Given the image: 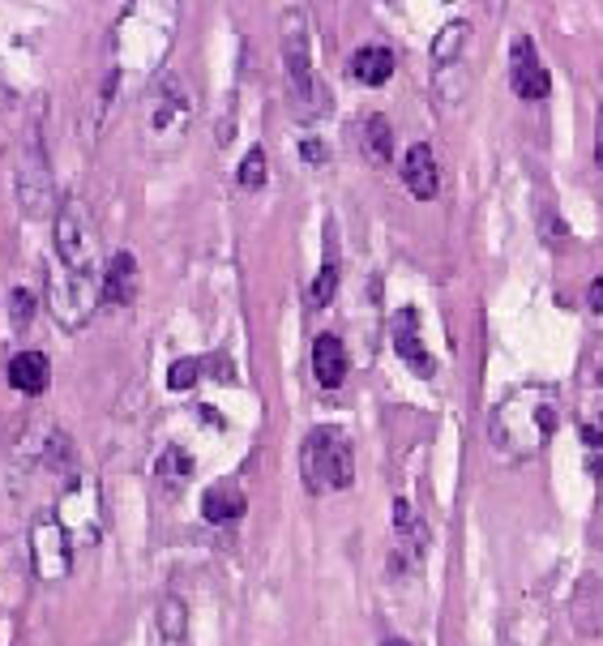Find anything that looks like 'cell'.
I'll return each instance as SVG.
<instances>
[{"label": "cell", "instance_id": "obj_6", "mask_svg": "<svg viewBox=\"0 0 603 646\" xmlns=\"http://www.w3.org/2000/svg\"><path fill=\"white\" fill-rule=\"evenodd\" d=\"M69 548H74V539L56 523V514L35 519V526H31V566L43 582H56V578L69 573Z\"/></svg>", "mask_w": 603, "mask_h": 646}, {"label": "cell", "instance_id": "obj_31", "mask_svg": "<svg viewBox=\"0 0 603 646\" xmlns=\"http://www.w3.org/2000/svg\"><path fill=\"white\" fill-rule=\"evenodd\" d=\"M595 163L603 167V112H600V142H595Z\"/></svg>", "mask_w": 603, "mask_h": 646}, {"label": "cell", "instance_id": "obj_16", "mask_svg": "<svg viewBox=\"0 0 603 646\" xmlns=\"http://www.w3.org/2000/svg\"><path fill=\"white\" fill-rule=\"evenodd\" d=\"M313 372L325 390H338L347 381V347L338 334H317L313 343Z\"/></svg>", "mask_w": 603, "mask_h": 646}, {"label": "cell", "instance_id": "obj_13", "mask_svg": "<svg viewBox=\"0 0 603 646\" xmlns=\"http://www.w3.org/2000/svg\"><path fill=\"white\" fill-rule=\"evenodd\" d=\"M133 296H137V261H133V253H112L103 283H99V300L108 309H124V304H133Z\"/></svg>", "mask_w": 603, "mask_h": 646}, {"label": "cell", "instance_id": "obj_27", "mask_svg": "<svg viewBox=\"0 0 603 646\" xmlns=\"http://www.w3.org/2000/svg\"><path fill=\"white\" fill-rule=\"evenodd\" d=\"M198 377H201V360H176L167 368L171 390H189V386H198Z\"/></svg>", "mask_w": 603, "mask_h": 646}, {"label": "cell", "instance_id": "obj_28", "mask_svg": "<svg viewBox=\"0 0 603 646\" xmlns=\"http://www.w3.org/2000/svg\"><path fill=\"white\" fill-rule=\"evenodd\" d=\"M300 155H304V159H313V163L325 159V151H322V142H317V137H309V142L300 146Z\"/></svg>", "mask_w": 603, "mask_h": 646}, {"label": "cell", "instance_id": "obj_4", "mask_svg": "<svg viewBox=\"0 0 603 646\" xmlns=\"http://www.w3.org/2000/svg\"><path fill=\"white\" fill-rule=\"evenodd\" d=\"M99 283L103 279H94V275H74V270H65V266H47V304H52V313H56V322L65 325V330H81V325L94 318V309L103 304L99 300Z\"/></svg>", "mask_w": 603, "mask_h": 646}, {"label": "cell", "instance_id": "obj_24", "mask_svg": "<svg viewBox=\"0 0 603 646\" xmlns=\"http://www.w3.org/2000/svg\"><path fill=\"white\" fill-rule=\"evenodd\" d=\"M47 467L60 471V476L74 467V442H69L60 428H52V437H47Z\"/></svg>", "mask_w": 603, "mask_h": 646}, {"label": "cell", "instance_id": "obj_7", "mask_svg": "<svg viewBox=\"0 0 603 646\" xmlns=\"http://www.w3.org/2000/svg\"><path fill=\"white\" fill-rule=\"evenodd\" d=\"M56 523L65 526V535L74 544H90L99 535V488L90 480H74L60 497V510H56Z\"/></svg>", "mask_w": 603, "mask_h": 646}, {"label": "cell", "instance_id": "obj_10", "mask_svg": "<svg viewBox=\"0 0 603 646\" xmlns=\"http://www.w3.org/2000/svg\"><path fill=\"white\" fill-rule=\"evenodd\" d=\"M510 86H514L518 99H548V90H552V78H548L535 43L526 35L514 40V47H510Z\"/></svg>", "mask_w": 603, "mask_h": 646}, {"label": "cell", "instance_id": "obj_18", "mask_svg": "<svg viewBox=\"0 0 603 646\" xmlns=\"http://www.w3.org/2000/svg\"><path fill=\"white\" fill-rule=\"evenodd\" d=\"M394 74V52L390 47H360L351 56V78L360 86H386Z\"/></svg>", "mask_w": 603, "mask_h": 646}, {"label": "cell", "instance_id": "obj_30", "mask_svg": "<svg viewBox=\"0 0 603 646\" xmlns=\"http://www.w3.org/2000/svg\"><path fill=\"white\" fill-rule=\"evenodd\" d=\"M582 437H587V445H600L603 449V411H600V428H582Z\"/></svg>", "mask_w": 603, "mask_h": 646}, {"label": "cell", "instance_id": "obj_25", "mask_svg": "<svg viewBox=\"0 0 603 646\" xmlns=\"http://www.w3.org/2000/svg\"><path fill=\"white\" fill-rule=\"evenodd\" d=\"M35 296L26 291V287H13V296H9V313H13V330H26V325L35 322Z\"/></svg>", "mask_w": 603, "mask_h": 646}, {"label": "cell", "instance_id": "obj_9", "mask_svg": "<svg viewBox=\"0 0 603 646\" xmlns=\"http://www.w3.org/2000/svg\"><path fill=\"white\" fill-rule=\"evenodd\" d=\"M189 116H193V103H189L185 81L176 78V74H167V78L159 81V90H155V108H150V129H155V137L176 142V137L185 133Z\"/></svg>", "mask_w": 603, "mask_h": 646}, {"label": "cell", "instance_id": "obj_19", "mask_svg": "<svg viewBox=\"0 0 603 646\" xmlns=\"http://www.w3.org/2000/svg\"><path fill=\"white\" fill-rule=\"evenodd\" d=\"M390 155H394V133H390V121H386L381 112H372V116L364 121V159L386 163Z\"/></svg>", "mask_w": 603, "mask_h": 646}, {"label": "cell", "instance_id": "obj_17", "mask_svg": "<svg viewBox=\"0 0 603 646\" xmlns=\"http://www.w3.org/2000/svg\"><path fill=\"white\" fill-rule=\"evenodd\" d=\"M47 381H52V364H47L43 352H18L9 360V386L18 394H43Z\"/></svg>", "mask_w": 603, "mask_h": 646}, {"label": "cell", "instance_id": "obj_1", "mask_svg": "<svg viewBox=\"0 0 603 646\" xmlns=\"http://www.w3.org/2000/svg\"><path fill=\"white\" fill-rule=\"evenodd\" d=\"M557 424H561V394H557V386L531 381V386L510 390L496 403L492 420H488V437L510 458H531V454H539L544 445L552 442Z\"/></svg>", "mask_w": 603, "mask_h": 646}, {"label": "cell", "instance_id": "obj_5", "mask_svg": "<svg viewBox=\"0 0 603 646\" xmlns=\"http://www.w3.org/2000/svg\"><path fill=\"white\" fill-rule=\"evenodd\" d=\"M18 202L31 219H47L56 205V185H52V167H47V155H43L40 137H31V146L22 151V163H18Z\"/></svg>", "mask_w": 603, "mask_h": 646}, {"label": "cell", "instance_id": "obj_20", "mask_svg": "<svg viewBox=\"0 0 603 646\" xmlns=\"http://www.w3.org/2000/svg\"><path fill=\"white\" fill-rule=\"evenodd\" d=\"M394 531H399V539L406 544V553H424L428 548V531H424V523H420V514L406 505V501H394Z\"/></svg>", "mask_w": 603, "mask_h": 646}, {"label": "cell", "instance_id": "obj_26", "mask_svg": "<svg viewBox=\"0 0 603 646\" xmlns=\"http://www.w3.org/2000/svg\"><path fill=\"white\" fill-rule=\"evenodd\" d=\"M236 176H241L244 189H257V185L266 180V151H261V146H253V151L244 155V163H241V171H236Z\"/></svg>", "mask_w": 603, "mask_h": 646}, {"label": "cell", "instance_id": "obj_11", "mask_svg": "<svg viewBox=\"0 0 603 646\" xmlns=\"http://www.w3.org/2000/svg\"><path fill=\"white\" fill-rule=\"evenodd\" d=\"M402 185H406V193L420 198V202H433V198H437V189H442V167H437V155H433L428 142H415V146L406 151V159H402Z\"/></svg>", "mask_w": 603, "mask_h": 646}, {"label": "cell", "instance_id": "obj_22", "mask_svg": "<svg viewBox=\"0 0 603 646\" xmlns=\"http://www.w3.org/2000/svg\"><path fill=\"white\" fill-rule=\"evenodd\" d=\"M334 287H338V261L325 257L322 270H317V279H313V287H309V304H313V309H325L330 296H334Z\"/></svg>", "mask_w": 603, "mask_h": 646}, {"label": "cell", "instance_id": "obj_2", "mask_svg": "<svg viewBox=\"0 0 603 646\" xmlns=\"http://www.w3.org/2000/svg\"><path fill=\"white\" fill-rule=\"evenodd\" d=\"M300 476L309 492H338L351 488L356 480V454H351V437L338 428H313L304 454H300Z\"/></svg>", "mask_w": 603, "mask_h": 646}, {"label": "cell", "instance_id": "obj_12", "mask_svg": "<svg viewBox=\"0 0 603 646\" xmlns=\"http://www.w3.org/2000/svg\"><path fill=\"white\" fill-rule=\"evenodd\" d=\"M394 347H399L402 364L415 368L424 381L437 372V360L428 356V347H424V338H420V313H415V309H402L399 318H394Z\"/></svg>", "mask_w": 603, "mask_h": 646}, {"label": "cell", "instance_id": "obj_21", "mask_svg": "<svg viewBox=\"0 0 603 646\" xmlns=\"http://www.w3.org/2000/svg\"><path fill=\"white\" fill-rule=\"evenodd\" d=\"M155 476H159L163 484L180 488L189 476H193V458H189L180 445H167L159 458H155Z\"/></svg>", "mask_w": 603, "mask_h": 646}, {"label": "cell", "instance_id": "obj_23", "mask_svg": "<svg viewBox=\"0 0 603 646\" xmlns=\"http://www.w3.org/2000/svg\"><path fill=\"white\" fill-rule=\"evenodd\" d=\"M159 630H163V638H171V643L185 638V604H180L176 595H167L159 604Z\"/></svg>", "mask_w": 603, "mask_h": 646}, {"label": "cell", "instance_id": "obj_3", "mask_svg": "<svg viewBox=\"0 0 603 646\" xmlns=\"http://www.w3.org/2000/svg\"><path fill=\"white\" fill-rule=\"evenodd\" d=\"M52 244H56V257H52L56 266L99 279V227H94L86 202H78V198L60 202L56 223H52Z\"/></svg>", "mask_w": 603, "mask_h": 646}, {"label": "cell", "instance_id": "obj_32", "mask_svg": "<svg viewBox=\"0 0 603 646\" xmlns=\"http://www.w3.org/2000/svg\"><path fill=\"white\" fill-rule=\"evenodd\" d=\"M386 646H411V643H402V638H390V643H386Z\"/></svg>", "mask_w": 603, "mask_h": 646}, {"label": "cell", "instance_id": "obj_29", "mask_svg": "<svg viewBox=\"0 0 603 646\" xmlns=\"http://www.w3.org/2000/svg\"><path fill=\"white\" fill-rule=\"evenodd\" d=\"M591 309H595V313H603V275L595 279V283H591Z\"/></svg>", "mask_w": 603, "mask_h": 646}, {"label": "cell", "instance_id": "obj_14", "mask_svg": "<svg viewBox=\"0 0 603 646\" xmlns=\"http://www.w3.org/2000/svg\"><path fill=\"white\" fill-rule=\"evenodd\" d=\"M244 505L248 501H244L241 484H232V480H219V484H210L201 492V519L210 526H227L244 519Z\"/></svg>", "mask_w": 603, "mask_h": 646}, {"label": "cell", "instance_id": "obj_8", "mask_svg": "<svg viewBox=\"0 0 603 646\" xmlns=\"http://www.w3.org/2000/svg\"><path fill=\"white\" fill-rule=\"evenodd\" d=\"M282 56H287V74H291V90L295 99H313V60H309V26L295 9H287L282 18Z\"/></svg>", "mask_w": 603, "mask_h": 646}, {"label": "cell", "instance_id": "obj_15", "mask_svg": "<svg viewBox=\"0 0 603 646\" xmlns=\"http://www.w3.org/2000/svg\"><path fill=\"white\" fill-rule=\"evenodd\" d=\"M467 47H471V26H467V22H449V26H442V35H437V43H433L437 86H442L449 74H458V69H462Z\"/></svg>", "mask_w": 603, "mask_h": 646}]
</instances>
